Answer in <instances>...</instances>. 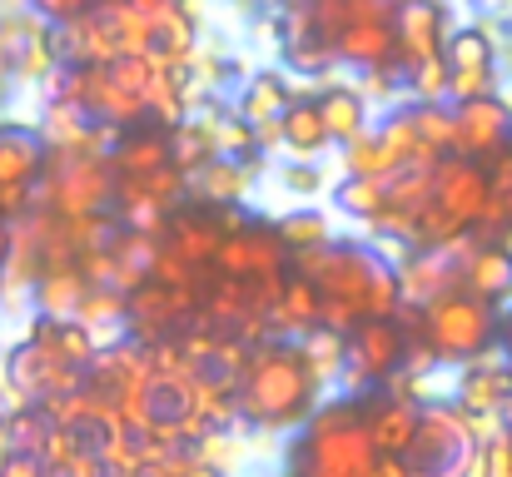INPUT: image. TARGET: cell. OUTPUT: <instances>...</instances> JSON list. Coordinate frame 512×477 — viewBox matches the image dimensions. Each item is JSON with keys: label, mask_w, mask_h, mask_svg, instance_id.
Returning a JSON list of instances; mask_svg holds the SVG:
<instances>
[{"label": "cell", "mask_w": 512, "mask_h": 477, "mask_svg": "<svg viewBox=\"0 0 512 477\" xmlns=\"http://www.w3.org/2000/svg\"><path fill=\"white\" fill-rule=\"evenodd\" d=\"M314 408H319V383L299 343H279V338L254 343L244 373L234 378V413L259 433H284L309 423Z\"/></svg>", "instance_id": "cell-1"}, {"label": "cell", "mask_w": 512, "mask_h": 477, "mask_svg": "<svg viewBox=\"0 0 512 477\" xmlns=\"http://www.w3.org/2000/svg\"><path fill=\"white\" fill-rule=\"evenodd\" d=\"M115 204V169L105 155H45L35 209L55 219H95Z\"/></svg>", "instance_id": "cell-2"}, {"label": "cell", "mask_w": 512, "mask_h": 477, "mask_svg": "<svg viewBox=\"0 0 512 477\" xmlns=\"http://www.w3.org/2000/svg\"><path fill=\"white\" fill-rule=\"evenodd\" d=\"M398 463L408 477H473L478 473V433L453 403H428L418 408L413 443Z\"/></svg>", "instance_id": "cell-3"}, {"label": "cell", "mask_w": 512, "mask_h": 477, "mask_svg": "<svg viewBox=\"0 0 512 477\" xmlns=\"http://www.w3.org/2000/svg\"><path fill=\"white\" fill-rule=\"evenodd\" d=\"M373 443L363 433V403H329L314 408V418L304 423V468L324 477H373Z\"/></svg>", "instance_id": "cell-4"}, {"label": "cell", "mask_w": 512, "mask_h": 477, "mask_svg": "<svg viewBox=\"0 0 512 477\" xmlns=\"http://www.w3.org/2000/svg\"><path fill=\"white\" fill-rule=\"evenodd\" d=\"M418 333H423V348L438 363L463 368L498 343V309H488L468 294H448V299H438L418 314Z\"/></svg>", "instance_id": "cell-5"}, {"label": "cell", "mask_w": 512, "mask_h": 477, "mask_svg": "<svg viewBox=\"0 0 512 477\" xmlns=\"http://www.w3.org/2000/svg\"><path fill=\"white\" fill-rule=\"evenodd\" d=\"M478 244H483L478 234H458V239H448L438 249H408L403 259H393L403 309L423 314L428 304H438L448 294H463V269L478 254Z\"/></svg>", "instance_id": "cell-6"}, {"label": "cell", "mask_w": 512, "mask_h": 477, "mask_svg": "<svg viewBox=\"0 0 512 477\" xmlns=\"http://www.w3.org/2000/svg\"><path fill=\"white\" fill-rule=\"evenodd\" d=\"M443 70H448V105H473L498 95V45L483 20L448 25L443 40Z\"/></svg>", "instance_id": "cell-7"}, {"label": "cell", "mask_w": 512, "mask_h": 477, "mask_svg": "<svg viewBox=\"0 0 512 477\" xmlns=\"http://www.w3.org/2000/svg\"><path fill=\"white\" fill-rule=\"evenodd\" d=\"M398 363H403V328H398V323H373V318H363V323L343 338L348 388L383 383V378L398 373Z\"/></svg>", "instance_id": "cell-8"}, {"label": "cell", "mask_w": 512, "mask_h": 477, "mask_svg": "<svg viewBox=\"0 0 512 477\" xmlns=\"http://www.w3.org/2000/svg\"><path fill=\"white\" fill-rule=\"evenodd\" d=\"M512 145V110L493 95V100H473V105H453V140L448 155L453 159H493Z\"/></svg>", "instance_id": "cell-9"}, {"label": "cell", "mask_w": 512, "mask_h": 477, "mask_svg": "<svg viewBox=\"0 0 512 477\" xmlns=\"http://www.w3.org/2000/svg\"><path fill=\"white\" fill-rule=\"evenodd\" d=\"M512 403V373L503 368V353L488 348L473 363L458 368V388H453V408L463 418H503Z\"/></svg>", "instance_id": "cell-10"}, {"label": "cell", "mask_w": 512, "mask_h": 477, "mask_svg": "<svg viewBox=\"0 0 512 477\" xmlns=\"http://www.w3.org/2000/svg\"><path fill=\"white\" fill-rule=\"evenodd\" d=\"M448 25H453V20H448V10H438V5H423V0H413V5H393V50H398L403 70L418 65V60L443 55Z\"/></svg>", "instance_id": "cell-11"}, {"label": "cell", "mask_w": 512, "mask_h": 477, "mask_svg": "<svg viewBox=\"0 0 512 477\" xmlns=\"http://www.w3.org/2000/svg\"><path fill=\"white\" fill-rule=\"evenodd\" d=\"M284 244L274 239V229H239L219 244L214 254V269L224 279H269V274H284Z\"/></svg>", "instance_id": "cell-12"}, {"label": "cell", "mask_w": 512, "mask_h": 477, "mask_svg": "<svg viewBox=\"0 0 512 477\" xmlns=\"http://www.w3.org/2000/svg\"><path fill=\"white\" fill-rule=\"evenodd\" d=\"M189 309H194V294H189V289L140 284V289L125 299V323H130L140 338H160V333H170L174 323H184Z\"/></svg>", "instance_id": "cell-13"}, {"label": "cell", "mask_w": 512, "mask_h": 477, "mask_svg": "<svg viewBox=\"0 0 512 477\" xmlns=\"http://www.w3.org/2000/svg\"><path fill=\"white\" fill-rule=\"evenodd\" d=\"M329 55H334V65H358V70H373V65L398 60V50H393V20L348 25V30H339L329 40Z\"/></svg>", "instance_id": "cell-14"}, {"label": "cell", "mask_w": 512, "mask_h": 477, "mask_svg": "<svg viewBox=\"0 0 512 477\" xmlns=\"http://www.w3.org/2000/svg\"><path fill=\"white\" fill-rule=\"evenodd\" d=\"M289 105H294V85H289V75H279V70H259V75H249L244 90H239V125H249V130L279 125Z\"/></svg>", "instance_id": "cell-15"}, {"label": "cell", "mask_w": 512, "mask_h": 477, "mask_svg": "<svg viewBox=\"0 0 512 477\" xmlns=\"http://www.w3.org/2000/svg\"><path fill=\"white\" fill-rule=\"evenodd\" d=\"M45 174V145L25 125H0V189H35Z\"/></svg>", "instance_id": "cell-16"}, {"label": "cell", "mask_w": 512, "mask_h": 477, "mask_svg": "<svg viewBox=\"0 0 512 477\" xmlns=\"http://www.w3.org/2000/svg\"><path fill=\"white\" fill-rule=\"evenodd\" d=\"M165 229H170L165 249H170L179 264H189V269L214 264V254H219V244H224L219 214H179V219H170Z\"/></svg>", "instance_id": "cell-17"}, {"label": "cell", "mask_w": 512, "mask_h": 477, "mask_svg": "<svg viewBox=\"0 0 512 477\" xmlns=\"http://www.w3.org/2000/svg\"><path fill=\"white\" fill-rule=\"evenodd\" d=\"M85 294H90L85 274H80L75 264H65V269H45V274L35 279L30 304L40 309V318H45V323H75L80 304H85Z\"/></svg>", "instance_id": "cell-18"}, {"label": "cell", "mask_w": 512, "mask_h": 477, "mask_svg": "<svg viewBox=\"0 0 512 477\" xmlns=\"http://www.w3.org/2000/svg\"><path fill=\"white\" fill-rule=\"evenodd\" d=\"M463 294L498 309L512 299V254H503L498 244H478V254L463 269Z\"/></svg>", "instance_id": "cell-19"}, {"label": "cell", "mask_w": 512, "mask_h": 477, "mask_svg": "<svg viewBox=\"0 0 512 477\" xmlns=\"http://www.w3.org/2000/svg\"><path fill=\"white\" fill-rule=\"evenodd\" d=\"M413 428H418V408L413 403H373L363 408V433L373 443L378 458H403L408 443H413Z\"/></svg>", "instance_id": "cell-20"}, {"label": "cell", "mask_w": 512, "mask_h": 477, "mask_svg": "<svg viewBox=\"0 0 512 477\" xmlns=\"http://www.w3.org/2000/svg\"><path fill=\"white\" fill-rule=\"evenodd\" d=\"M184 194L214 204V209H234L249 199V169L244 164H229V159H209L204 169H194L184 179Z\"/></svg>", "instance_id": "cell-21"}, {"label": "cell", "mask_w": 512, "mask_h": 477, "mask_svg": "<svg viewBox=\"0 0 512 477\" xmlns=\"http://www.w3.org/2000/svg\"><path fill=\"white\" fill-rule=\"evenodd\" d=\"M314 110H319V125H324L329 145H348L353 135H363L373 125L368 120V105L358 100L353 85H324V95L314 100Z\"/></svg>", "instance_id": "cell-22"}, {"label": "cell", "mask_w": 512, "mask_h": 477, "mask_svg": "<svg viewBox=\"0 0 512 477\" xmlns=\"http://www.w3.org/2000/svg\"><path fill=\"white\" fill-rule=\"evenodd\" d=\"M105 159H110L115 179H150V174L170 169V140L165 135H135V130H125L110 145Z\"/></svg>", "instance_id": "cell-23"}, {"label": "cell", "mask_w": 512, "mask_h": 477, "mask_svg": "<svg viewBox=\"0 0 512 477\" xmlns=\"http://www.w3.org/2000/svg\"><path fill=\"white\" fill-rule=\"evenodd\" d=\"M274 239L284 244V254L324 249V244H334V219H329V209H289L274 219Z\"/></svg>", "instance_id": "cell-24"}, {"label": "cell", "mask_w": 512, "mask_h": 477, "mask_svg": "<svg viewBox=\"0 0 512 477\" xmlns=\"http://www.w3.org/2000/svg\"><path fill=\"white\" fill-rule=\"evenodd\" d=\"M279 145L294 150L299 159H314L319 150H329V135H324V125H319L314 100H294V105L284 110V120H279Z\"/></svg>", "instance_id": "cell-25"}, {"label": "cell", "mask_w": 512, "mask_h": 477, "mask_svg": "<svg viewBox=\"0 0 512 477\" xmlns=\"http://www.w3.org/2000/svg\"><path fill=\"white\" fill-rule=\"evenodd\" d=\"M165 140H170V169H174V174H184V179H189L194 169H204V164L214 159V140H209V125H204V120H194V115H189L184 125H174Z\"/></svg>", "instance_id": "cell-26"}, {"label": "cell", "mask_w": 512, "mask_h": 477, "mask_svg": "<svg viewBox=\"0 0 512 477\" xmlns=\"http://www.w3.org/2000/svg\"><path fill=\"white\" fill-rule=\"evenodd\" d=\"M334 209H339L343 219H358L363 229L388 209V199H383V179H339L334 184Z\"/></svg>", "instance_id": "cell-27"}, {"label": "cell", "mask_w": 512, "mask_h": 477, "mask_svg": "<svg viewBox=\"0 0 512 477\" xmlns=\"http://www.w3.org/2000/svg\"><path fill=\"white\" fill-rule=\"evenodd\" d=\"M279 189L299 204V209H314V199L329 189V174L319 169V159H289V164H279Z\"/></svg>", "instance_id": "cell-28"}, {"label": "cell", "mask_w": 512, "mask_h": 477, "mask_svg": "<svg viewBox=\"0 0 512 477\" xmlns=\"http://www.w3.org/2000/svg\"><path fill=\"white\" fill-rule=\"evenodd\" d=\"M299 353H304V363H309V373H314V383L324 388V383H334L343 373V338L339 333H324V328H314V333H304L299 338Z\"/></svg>", "instance_id": "cell-29"}, {"label": "cell", "mask_w": 512, "mask_h": 477, "mask_svg": "<svg viewBox=\"0 0 512 477\" xmlns=\"http://www.w3.org/2000/svg\"><path fill=\"white\" fill-rule=\"evenodd\" d=\"M75 323H80L90 338H100V328H120V323H125V294H115V289H90L85 304H80V314H75Z\"/></svg>", "instance_id": "cell-30"}, {"label": "cell", "mask_w": 512, "mask_h": 477, "mask_svg": "<svg viewBox=\"0 0 512 477\" xmlns=\"http://www.w3.org/2000/svg\"><path fill=\"white\" fill-rule=\"evenodd\" d=\"M408 115H413L418 140H423L433 155H448V140H453V105H408Z\"/></svg>", "instance_id": "cell-31"}, {"label": "cell", "mask_w": 512, "mask_h": 477, "mask_svg": "<svg viewBox=\"0 0 512 477\" xmlns=\"http://www.w3.org/2000/svg\"><path fill=\"white\" fill-rule=\"evenodd\" d=\"M478 473L483 477H512V438L498 433L478 448Z\"/></svg>", "instance_id": "cell-32"}, {"label": "cell", "mask_w": 512, "mask_h": 477, "mask_svg": "<svg viewBox=\"0 0 512 477\" xmlns=\"http://www.w3.org/2000/svg\"><path fill=\"white\" fill-rule=\"evenodd\" d=\"M0 477H45L40 458H0Z\"/></svg>", "instance_id": "cell-33"}, {"label": "cell", "mask_w": 512, "mask_h": 477, "mask_svg": "<svg viewBox=\"0 0 512 477\" xmlns=\"http://www.w3.org/2000/svg\"><path fill=\"white\" fill-rule=\"evenodd\" d=\"M498 343H503V348H498V353H503V368L512 373V309L498 314Z\"/></svg>", "instance_id": "cell-34"}, {"label": "cell", "mask_w": 512, "mask_h": 477, "mask_svg": "<svg viewBox=\"0 0 512 477\" xmlns=\"http://www.w3.org/2000/svg\"><path fill=\"white\" fill-rule=\"evenodd\" d=\"M299 477H324V473H309V468H304V473H299Z\"/></svg>", "instance_id": "cell-35"}, {"label": "cell", "mask_w": 512, "mask_h": 477, "mask_svg": "<svg viewBox=\"0 0 512 477\" xmlns=\"http://www.w3.org/2000/svg\"><path fill=\"white\" fill-rule=\"evenodd\" d=\"M508 150H512V145H508Z\"/></svg>", "instance_id": "cell-36"}]
</instances>
